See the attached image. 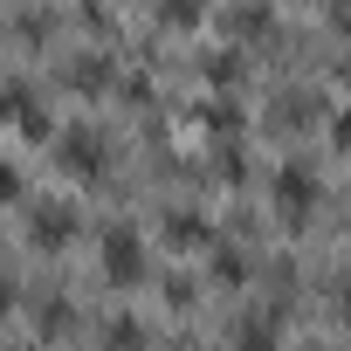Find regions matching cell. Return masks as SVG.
Returning a JSON list of instances; mask_svg holds the SVG:
<instances>
[{
  "instance_id": "6da1fadb",
  "label": "cell",
  "mask_w": 351,
  "mask_h": 351,
  "mask_svg": "<svg viewBox=\"0 0 351 351\" xmlns=\"http://www.w3.org/2000/svg\"><path fill=\"white\" fill-rule=\"evenodd\" d=\"M104 262L117 269V282H131V276L145 269V248H138V234H131V228H110V234H104Z\"/></svg>"
},
{
  "instance_id": "7a4b0ae2",
  "label": "cell",
  "mask_w": 351,
  "mask_h": 351,
  "mask_svg": "<svg viewBox=\"0 0 351 351\" xmlns=\"http://www.w3.org/2000/svg\"><path fill=\"white\" fill-rule=\"evenodd\" d=\"M241 351H276V330H269V317H248V324H241Z\"/></svg>"
},
{
  "instance_id": "3957f363",
  "label": "cell",
  "mask_w": 351,
  "mask_h": 351,
  "mask_svg": "<svg viewBox=\"0 0 351 351\" xmlns=\"http://www.w3.org/2000/svg\"><path fill=\"white\" fill-rule=\"evenodd\" d=\"M62 234H69V214H62V207L35 214V241H62Z\"/></svg>"
},
{
  "instance_id": "277c9868",
  "label": "cell",
  "mask_w": 351,
  "mask_h": 351,
  "mask_svg": "<svg viewBox=\"0 0 351 351\" xmlns=\"http://www.w3.org/2000/svg\"><path fill=\"white\" fill-rule=\"evenodd\" d=\"M276 193H282L289 207H303V200H310V180H303V172H282V180H276Z\"/></svg>"
},
{
  "instance_id": "5b68a950",
  "label": "cell",
  "mask_w": 351,
  "mask_h": 351,
  "mask_svg": "<svg viewBox=\"0 0 351 351\" xmlns=\"http://www.w3.org/2000/svg\"><path fill=\"white\" fill-rule=\"evenodd\" d=\"M8 310H14V289H8V282H0V317H8Z\"/></svg>"
},
{
  "instance_id": "8992f818",
  "label": "cell",
  "mask_w": 351,
  "mask_h": 351,
  "mask_svg": "<svg viewBox=\"0 0 351 351\" xmlns=\"http://www.w3.org/2000/svg\"><path fill=\"white\" fill-rule=\"evenodd\" d=\"M337 145H351V117H337Z\"/></svg>"
},
{
  "instance_id": "52a82bcc",
  "label": "cell",
  "mask_w": 351,
  "mask_h": 351,
  "mask_svg": "<svg viewBox=\"0 0 351 351\" xmlns=\"http://www.w3.org/2000/svg\"><path fill=\"white\" fill-rule=\"evenodd\" d=\"M337 28H344V35H351V8H337Z\"/></svg>"
}]
</instances>
